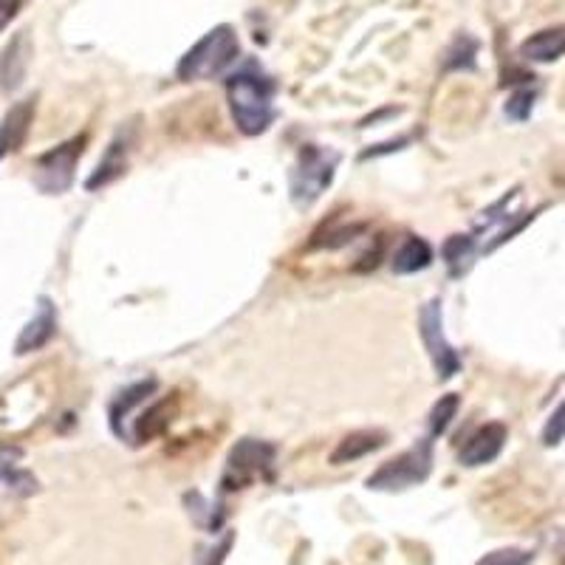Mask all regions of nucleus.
I'll return each mask as SVG.
<instances>
[{"label": "nucleus", "mask_w": 565, "mask_h": 565, "mask_svg": "<svg viewBox=\"0 0 565 565\" xmlns=\"http://www.w3.org/2000/svg\"><path fill=\"white\" fill-rule=\"evenodd\" d=\"M271 97H275V85L255 65H246V68L235 71L226 79V99H230L232 119H235L241 134L246 136H260L269 130L271 119H275Z\"/></svg>", "instance_id": "f257e3e1"}, {"label": "nucleus", "mask_w": 565, "mask_h": 565, "mask_svg": "<svg viewBox=\"0 0 565 565\" xmlns=\"http://www.w3.org/2000/svg\"><path fill=\"white\" fill-rule=\"evenodd\" d=\"M238 54L241 43L235 29L215 26L212 32H206L184 57H181L175 74H179V79H184V83H193V79H212L215 74L230 68V65L238 60Z\"/></svg>", "instance_id": "f03ea898"}, {"label": "nucleus", "mask_w": 565, "mask_h": 565, "mask_svg": "<svg viewBox=\"0 0 565 565\" xmlns=\"http://www.w3.org/2000/svg\"><path fill=\"white\" fill-rule=\"evenodd\" d=\"M337 164H340V153H334V150L302 145L295 170H291V199H295V204H315L334 181Z\"/></svg>", "instance_id": "7ed1b4c3"}, {"label": "nucleus", "mask_w": 565, "mask_h": 565, "mask_svg": "<svg viewBox=\"0 0 565 565\" xmlns=\"http://www.w3.org/2000/svg\"><path fill=\"white\" fill-rule=\"evenodd\" d=\"M433 472V441L430 438H422L416 447H411L402 456L391 458V461L382 463L371 478H367V489H376V492H402V489H411L424 483Z\"/></svg>", "instance_id": "20e7f679"}, {"label": "nucleus", "mask_w": 565, "mask_h": 565, "mask_svg": "<svg viewBox=\"0 0 565 565\" xmlns=\"http://www.w3.org/2000/svg\"><path fill=\"white\" fill-rule=\"evenodd\" d=\"M271 467H275V447L266 441H255V438H244L232 447L230 458H226L221 492H238L257 478H271Z\"/></svg>", "instance_id": "39448f33"}, {"label": "nucleus", "mask_w": 565, "mask_h": 565, "mask_svg": "<svg viewBox=\"0 0 565 565\" xmlns=\"http://www.w3.org/2000/svg\"><path fill=\"white\" fill-rule=\"evenodd\" d=\"M85 141H88V136H74L71 141L49 150V153L34 161V184H38V190L49 195L68 190L71 181H74V168H77L79 156L85 150Z\"/></svg>", "instance_id": "423d86ee"}, {"label": "nucleus", "mask_w": 565, "mask_h": 565, "mask_svg": "<svg viewBox=\"0 0 565 565\" xmlns=\"http://www.w3.org/2000/svg\"><path fill=\"white\" fill-rule=\"evenodd\" d=\"M418 331H422L424 348L430 351L433 365H436L438 380H452L461 371V356L456 348L444 337V322H441V302L430 300L418 315Z\"/></svg>", "instance_id": "0eeeda50"}, {"label": "nucleus", "mask_w": 565, "mask_h": 565, "mask_svg": "<svg viewBox=\"0 0 565 565\" xmlns=\"http://www.w3.org/2000/svg\"><path fill=\"white\" fill-rule=\"evenodd\" d=\"M134 141H136V125H125V128H119V134L114 136L110 148L105 150L103 161L97 164L94 175L85 181V186H88V190H99V186H108L110 181L119 179V175L125 173V168H128V153L130 148H134Z\"/></svg>", "instance_id": "6e6552de"}, {"label": "nucleus", "mask_w": 565, "mask_h": 565, "mask_svg": "<svg viewBox=\"0 0 565 565\" xmlns=\"http://www.w3.org/2000/svg\"><path fill=\"white\" fill-rule=\"evenodd\" d=\"M507 424L501 422H489L483 424L481 430H476L469 436V441L463 444L461 450V463L463 467H483V463L494 461L501 456L503 444H507Z\"/></svg>", "instance_id": "1a4fd4ad"}, {"label": "nucleus", "mask_w": 565, "mask_h": 565, "mask_svg": "<svg viewBox=\"0 0 565 565\" xmlns=\"http://www.w3.org/2000/svg\"><path fill=\"white\" fill-rule=\"evenodd\" d=\"M32 40L29 32H18L12 38V43L3 49V57H0V88L3 90H18L23 85L29 74V63H32Z\"/></svg>", "instance_id": "9d476101"}, {"label": "nucleus", "mask_w": 565, "mask_h": 565, "mask_svg": "<svg viewBox=\"0 0 565 565\" xmlns=\"http://www.w3.org/2000/svg\"><path fill=\"white\" fill-rule=\"evenodd\" d=\"M54 331H57V309L49 297H40L38 315L26 322V328L20 331L18 342H14V353L18 356H26V353L40 351L45 342L52 340Z\"/></svg>", "instance_id": "9b49d317"}, {"label": "nucleus", "mask_w": 565, "mask_h": 565, "mask_svg": "<svg viewBox=\"0 0 565 565\" xmlns=\"http://www.w3.org/2000/svg\"><path fill=\"white\" fill-rule=\"evenodd\" d=\"M34 119V99H23V103L12 105L9 114L3 116V125H0V153H9V150H20L23 141H26L29 128H32Z\"/></svg>", "instance_id": "f8f14e48"}, {"label": "nucleus", "mask_w": 565, "mask_h": 565, "mask_svg": "<svg viewBox=\"0 0 565 565\" xmlns=\"http://www.w3.org/2000/svg\"><path fill=\"white\" fill-rule=\"evenodd\" d=\"M385 441H387V436L382 430L351 433V436H345L340 444H337V450L331 452V463L342 467V463L360 461V458L382 450V447H385Z\"/></svg>", "instance_id": "ddd939ff"}, {"label": "nucleus", "mask_w": 565, "mask_h": 565, "mask_svg": "<svg viewBox=\"0 0 565 565\" xmlns=\"http://www.w3.org/2000/svg\"><path fill=\"white\" fill-rule=\"evenodd\" d=\"M433 264V249L430 244L418 235H405L398 249L393 252V271L396 275H413V271H422Z\"/></svg>", "instance_id": "4468645a"}, {"label": "nucleus", "mask_w": 565, "mask_h": 565, "mask_svg": "<svg viewBox=\"0 0 565 565\" xmlns=\"http://www.w3.org/2000/svg\"><path fill=\"white\" fill-rule=\"evenodd\" d=\"M565 54V26L537 32L521 45V57L529 63H554Z\"/></svg>", "instance_id": "2eb2a0df"}, {"label": "nucleus", "mask_w": 565, "mask_h": 565, "mask_svg": "<svg viewBox=\"0 0 565 565\" xmlns=\"http://www.w3.org/2000/svg\"><path fill=\"white\" fill-rule=\"evenodd\" d=\"M156 387H159V382L156 380L136 382V385L125 387V391L114 398V405H110V427H114L116 436L125 438V416H130L134 407L141 405L145 398L153 396Z\"/></svg>", "instance_id": "dca6fc26"}, {"label": "nucleus", "mask_w": 565, "mask_h": 565, "mask_svg": "<svg viewBox=\"0 0 565 565\" xmlns=\"http://www.w3.org/2000/svg\"><path fill=\"white\" fill-rule=\"evenodd\" d=\"M23 452L18 447H0V481H7L9 489L20 494H32L38 489V481H34L29 472L18 469V461Z\"/></svg>", "instance_id": "f3484780"}, {"label": "nucleus", "mask_w": 565, "mask_h": 565, "mask_svg": "<svg viewBox=\"0 0 565 565\" xmlns=\"http://www.w3.org/2000/svg\"><path fill=\"white\" fill-rule=\"evenodd\" d=\"M444 264L450 266V275H463L469 269V260L476 255V238L472 235H452L441 246Z\"/></svg>", "instance_id": "a211bd4d"}, {"label": "nucleus", "mask_w": 565, "mask_h": 565, "mask_svg": "<svg viewBox=\"0 0 565 565\" xmlns=\"http://www.w3.org/2000/svg\"><path fill=\"white\" fill-rule=\"evenodd\" d=\"M168 407H170V402H159V405L148 407V411L136 418V433H134L136 444H145V441H150V438L159 436V433H164V427L170 424Z\"/></svg>", "instance_id": "6ab92c4d"}, {"label": "nucleus", "mask_w": 565, "mask_h": 565, "mask_svg": "<svg viewBox=\"0 0 565 565\" xmlns=\"http://www.w3.org/2000/svg\"><path fill=\"white\" fill-rule=\"evenodd\" d=\"M367 226L365 224H348V226H326V230H320L315 235V241H311V249H317V246H326V249H340V246L351 244L360 232H365Z\"/></svg>", "instance_id": "aec40b11"}, {"label": "nucleus", "mask_w": 565, "mask_h": 565, "mask_svg": "<svg viewBox=\"0 0 565 565\" xmlns=\"http://www.w3.org/2000/svg\"><path fill=\"white\" fill-rule=\"evenodd\" d=\"M476 54H478V43L469 34H461L456 43L450 45V52H447V60H444V68L456 71V68H476Z\"/></svg>", "instance_id": "412c9836"}, {"label": "nucleus", "mask_w": 565, "mask_h": 565, "mask_svg": "<svg viewBox=\"0 0 565 565\" xmlns=\"http://www.w3.org/2000/svg\"><path fill=\"white\" fill-rule=\"evenodd\" d=\"M458 407H461V398H458L456 393H447V396L438 398L436 407H433V413H430L433 436H441V433L450 430V424H452V418H456Z\"/></svg>", "instance_id": "4be33fe9"}, {"label": "nucleus", "mask_w": 565, "mask_h": 565, "mask_svg": "<svg viewBox=\"0 0 565 565\" xmlns=\"http://www.w3.org/2000/svg\"><path fill=\"white\" fill-rule=\"evenodd\" d=\"M532 108H534V90L521 88V90H514L512 97H509L507 116L509 119H514V122H526L529 116H532Z\"/></svg>", "instance_id": "5701e85b"}, {"label": "nucleus", "mask_w": 565, "mask_h": 565, "mask_svg": "<svg viewBox=\"0 0 565 565\" xmlns=\"http://www.w3.org/2000/svg\"><path fill=\"white\" fill-rule=\"evenodd\" d=\"M529 563H532V554L523 552V548H498V552L478 559L476 565H529Z\"/></svg>", "instance_id": "b1692460"}, {"label": "nucleus", "mask_w": 565, "mask_h": 565, "mask_svg": "<svg viewBox=\"0 0 565 565\" xmlns=\"http://www.w3.org/2000/svg\"><path fill=\"white\" fill-rule=\"evenodd\" d=\"M563 438H565V402L552 413V416H548L546 427H543V444H546V447H557Z\"/></svg>", "instance_id": "393cba45"}, {"label": "nucleus", "mask_w": 565, "mask_h": 565, "mask_svg": "<svg viewBox=\"0 0 565 565\" xmlns=\"http://www.w3.org/2000/svg\"><path fill=\"white\" fill-rule=\"evenodd\" d=\"M23 3H26V0H0V32H3L14 18H18Z\"/></svg>", "instance_id": "a878e982"}, {"label": "nucleus", "mask_w": 565, "mask_h": 565, "mask_svg": "<svg viewBox=\"0 0 565 565\" xmlns=\"http://www.w3.org/2000/svg\"><path fill=\"white\" fill-rule=\"evenodd\" d=\"M230 546H232V532H226L224 540H221V546L210 554V563H206V565H221V563H224L226 552H230Z\"/></svg>", "instance_id": "bb28decb"}, {"label": "nucleus", "mask_w": 565, "mask_h": 565, "mask_svg": "<svg viewBox=\"0 0 565 565\" xmlns=\"http://www.w3.org/2000/svg\"><path fill=\"white\" fill-rule=\"evenodd\" d=\"M559 565H565V557H563V563H559Z\"/></svg>", "instance_id": "cd10ccee"}]
</instances>
